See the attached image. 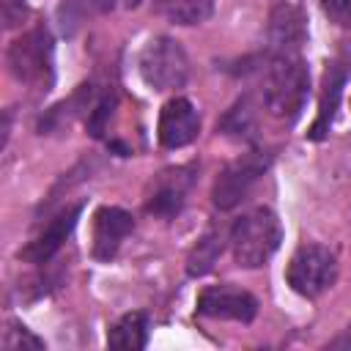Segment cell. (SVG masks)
Returning a JSON list of instances; mask_svg holds the SVG:
<instances>
[{
  "mask_svg": "<svg viewBox=\"0 0 351 351\" xmlns=\"http://www.w3.org/2000/svg\"><path fill=\"white\" fill-rule=\"evenodd\" d=\"M307 93H310V71L307 63L299 58V52H274L263 82L266 110L274 118L291 123L302 115Z\"/></svg>",
  "mask_w": 351,
  "mask_h": 351,
  "instance_id": "1",
  "label": "cell"
},
{
  "mask_svg": "<svg viewBox=\"0 0 351 351\" xmlns=\"http://www.w3.org/2000/svg\"><path fill=\"white\" fill-rule=\"evenodd\" d=\"M228 241L233 250V261L241 269H258L266 266V261L280 250L282 225L269 206H255L233 222Z\"/></svg>",
  "mask_w": 351,
  "mask_h": 351,
  "instance_id": "2",
  "label": "cell"
},
{
  "mask_svg": "<svg viewBox=\"0 0 351 351\" xmlns=\"http://www.w3.org/2000/svg\"><path fill=\"white\" fill-rule=\"evenodd\" d=\"M137 71L151 90H176L189 80V58L176 38L154 36L137 58Z\"/></svg>",
  "mask_w": 351,
  "mask_h": 351,
  "instance_id": "3",
  "label": "cell"
},
{
  "mask_svg": "<svg viewBox=\"0 0 351 351\" xmlns=\"http://www.w3.org/2000/svg\"><path fill=\"white\" fill-rule=\"evenodd\" d=\"M8 69L14 80L49 90L52 85V36L47 27H33L22 33L8 47Z\"/></svg>",
  "mask_w": 351,
  "mask_h": 351,
  "instance_id": "4",
  "label": "cell"
},
{
  "mask_svg": "<svg viewBox=\"0 0 351 351\" xmlns=\"http://www.w3.org/2000/svg\"><path fill=\"white\" fill-rule=\"evenodd\" d=\"M288 285L307 299L321 296L324 291H329L337 280V258L329 247L321 244H304L293 252L288 271H285Z\"/></svg>",
  "mask_w": 351,
  "mask_h": 351,
  "instance_id": "5",
  "label": "cell"
},
{
  "mask_svg": "<svg viewBox=\"0 0 351 351\" xmlns=\"http://www.w3.org/2000/svg\"><path fill=\"white\" fill-rule=\"evenodd\" d=\"M271 165V154L269 151H261V148H252L247 154H241L239 159H233L214 181V189H211V200L217 208L222 211H230L236 208L247 192L252 189V184L269 170Z\"/></svg>",
  "mask_w": 351,
  "mask_h": 351,
  "instance_id": "6",
  "label": "cell"
},
{
  "mask_svg": "<svg viewBox=\"0 0 351 351\" xmlns=\"http://www.w3.org/2000/svg\"><path fill=\"white\" fill-rule=\"evenodd\" d=\"M195 310L197 315H206V318L250 324L258 315V299L250 291L236 285H208L200 291Z\"/></svg>",
  "mask_w": 351,
  "mask_h": 351,
  "instance_id": "7",
  "label": "cell"
},
{
  "mask_svg": "<svg viewBox=\"0 0 351 351\" xmlns=\"http://www.w3.org/2000/svg\"><path fill=\"white\" fill-rule=\"evenodd\" d=\"M195 165H181V167H167L162 170L156 178H154V186H151V195H148V214H156L162 219H170L176 217L186 197H189V189L195 184Z\"/></svg>",
  "mask_w": 351,
  "mask_h": 351,
  "instance_id": "8",
  "label": "cell"
},
{
  "mask_svg": "<svg viewBox=\"0 0 351 351\" xmlns=\"http://www.w3.org/2000/svg\"><path fill=\"white\" fill-rule=\"evenodd\" d=\"M156 134H159V143L170 151L176 148H184L189 145L197 134H200V115H197V107L184 99V96H176L170 101H165L162 112H159V126H156Z\"/></svg>",
  "mask_w": 351,
  "mask_h": 351,
  "instance_id": "9",
  "label": "cell"
},
{
  "mask_svg": "<svg viewBox=\"0 0 351 351\" xmlns=\"http://www.w3.org/2000/svg\"><path fill=\"white\" fill-rule=\"evenodd\" d=\"M134 217L118 206H101L93 214V258L96 261H112L123 244V239L132 233Z\"/></svg>",
  "mask_w": 351,
  "mask_h": 351,
  "instance_id": "10",
  "label": "cell"
},
{
  "mask_svg": "<svg viewBox=\"0 0 351 351\" xmlns=\"http://www.w3.org/2000/svg\"><path fill=\"white\" fill-rule=\"evenodd\" d=\"M80 211H82L80 203L60 208V211L41 228V233L19 252V258L27 261V263H47V261L63 247V241L71 236V230H74V225H77V219H80Z\"/></svg>",
  "mask_w": 351,
  "mask_h": 351,
  "instance_id": "11",
  "label": "cell"
},
{
  "mask_svg": "<svg viewBox=\"0 0 351 351\" xmlns=\"http://www.w3.org/2000/svg\"><path fill=\"white\" fill-rule=\"evenodd\" d=\"M307 27L302 11L288 0H271L269 8V44L274 52H299Z\"/></svg>",
  "mask_w": 351,
  "mask_h": 351,
  "instance_id": "12",
  "label": "cell"
},
{
  "mask_svg": "<svg viewBox=\"0 0 351 351\" xmlns=\"http://www.w3.org/2000/svg\"><path fill=\"white\" fill-rule=\"evenodd\" d=\"M346 74L348 69L343 63H332L324 74V90H321V101H318V118L310 129V137L313 140H321L326 137L332 121H335V112H337V104H340V96H343V85H346Z\"/></svg>",
  "mask_w": 351,
  "mask_h": 351,
  "instance_id": "13",
  "label": "cell"
},
{
  "mask_svg": "<svg viewBox=\"0 0 351 351\" xmlns=\"http://www.w3.org/2000/svg\"><path fill=\"white\" fill-rule=\"evenodd\" d=\"M107 346L110 348H126V351L145 348L148 346V315L140 310L121 315L107 332Z\"/></svg>",
  "mask_w": 351,
  "mask_h": 351,
  "instance_id": "14",
  "label": "cell"
},
{
  "mask_svg": "<svg viewBox=\"0 0 351 351\" xmlns=\"http://www.w3.org/2000/svg\"><path fill=\"white\" fill-rule=\"evenodd\" d=\"M154 11L173 25H200L214 14V0H154Z\"/></svg>",
  "mask_w": 351,
  "mask_h": 351,
  "instance_id": "15",
  "label": "cell"
},
{
  "mask_svg": "<svg viewBox=\"0 0 351 351\" xmlns=\"http://www.w3.org/2000/svg\"><path fill=\"white\" fill-rule=\"evenodd\" d=\"M222 255V236L217 230H208L197 239V244L186 255V274L189 277H203L214 269V263Z\"/></svg>",
  "mask_w": 351,
  "mask_h": 351,
  "instance_id": "16",
  "label": "cell"
},
{
  "mask_svg": "<svg viewBox=\"0 0 351 351\" xmlns=\"http://www.w3.org/2000/svg\"><path fill=\"white\" fill-rule=\"evenodd\" d=\"M252 126H255V110H252L250 96H241L219 121V132L228 137H236V140H247Z\"/></svg>",
  "mask_w": 351,
  "mask_h": 351,
  "instance_id": "17",
  "label": "cell"
},
{
  "mask_svg": "<svg viewBox=\"0 0 351 351\" xmlns=\"http://www.w3.org/2000/svg\"><path fill=\"white\" fill-rule=\"evenodd\" d=\"M115 0H63V19H69L71 25L82 22L85 16H96V14H104L112 8Z\"/></svg>",
  "mask_w": 351,
  "mask_h": 351,
  "instance_id": "18",
  "label": "cell"
},
{
  "mask_svg": "<svg viewBox=\"0 0 351 351\" xmlns=\"http://www.w3.org/2000/svg\"><path fill=\"white\" fill-rule=\"evenodd\" d=\"M112 110H115V96H112V93H104V96H99V99L90 104V110H88V121H85L90 137H101V134H104Z\"/></svg>",
  "mask_w": 351,
  "mask_h": 351,
  "instance_id": "19",
  "label": "cell"
},
{
  "mask_svg": "<svg viewBox=\"0 0 351 351\" xmlns=\"http://www.w3.org/2000/svg\"><path fill=\"white\" fill-rule=\"evenodd\" d=\"M3 346L8 351H19V348H44V340L30 335L25 326L19 324H11V329H5V337H3Z\"/></svg>",
  "mask_w": 351,
  "mask_h": 351,
  "instance_id": "20",
  "label": "cell"
},
{
  "mask_svg": "<svg viewBox=\"0 0 351 351\" xmlns=\"http://www.w3.org/2000/svg\"><path fill=\"white\" fill-rule=\"evenodd\" d=\"M0 16H3V27L11 30V27L22 25V19L27 16V3L25 0H0Z\"/></svg>",
  "mask_w": 351,
  "mask_h": 351,
  "instance_id": "21",
  "label": "cell"
},
{
  "mask_svg": "<svg viewBox=\"0 0 351 351\" xmlns=\"http://www.w3.org/2000/svg\"><path fill=\"white\" fill-rule=\"evenodd\" d=\"M321 8L335 25L351 27V0H321Z\"/></svg>",
  "mask_w": 351,
  "mask_h": 351,
  "instance_id": "22",
  "label": "cell"
}]
</instances>
